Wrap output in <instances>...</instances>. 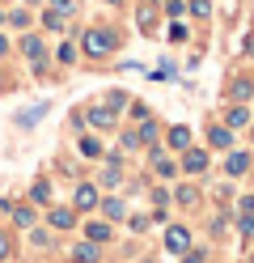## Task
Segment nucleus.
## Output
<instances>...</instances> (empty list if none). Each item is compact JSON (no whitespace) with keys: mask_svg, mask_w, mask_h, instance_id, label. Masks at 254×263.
<instances>
[{"mask_svg":"<svg viewBox=\"0 0 254 263\" xmlns=\"http://www.w3.org/2000/svg\"><path fill=\"white\" fill-rule=\"evenodd\" d=\"M85 51H89V55H106V51H114V34L89 30V34H85Z\"/></svg>","mask_w":254,"mask_h":263,"instance_id":"f257e3e1","label":"nucleus"},{"mask_svg":"<svg viewBox=\"0 0 254 263\" xmlns=\"http://www.w3.org/2000/svg\"><path fill=\"white\" fill-rule=\"evenodd\" d=\"M165 251H186V229L182 225H174V229H169V234H165Z\"/></svg>","mask_w":254,"mask_h":263,"instance_id":"f03ea898","label":"nucleus"},{"mask_svg":"<svg viewBox=\"0 0 254 263\" xmlns=\"http://www.w3.org/2000/svg\"><path fill=\"white\" fill-rule=\"evenodd\" d=\"M22 51L30 55L34 68H43V60H47V55H43V43H38V39H26V43H22Z\"/></svg>","mask_w":254,"mask_h":263,"instance_id":"7ed1b4c3","label":"nucleus"},{"mask_svg":"<svg viewBox=\"0 0 254 263\" xmlns=\"http://www.w3.org/2000/svg\"><path fill=\"white\" fill-rule=\"evenodd\" d=\"M43 115H47V102H38V106H30V110H22V115H17V123H22V127H34V123L43 119Z\"/></svg>","mask_w":254,"mask_h":263,"instance_id":"20e7f679","label":"nucleus"},{"mask_svg":"<svg viewBox=\"0 0 254 263\" xmlns=\"http://www.w3.org/2000/svg\"><path fill=\"white\" fill-rule=\"evenodd\" d=\"M89 123H97V127H114V110H110V106H93V110H89Z\"/></svg>","mask_w":254,"mask_h":263,"instance_id":"39448f33","label":"nucleus"},{"mask_svg":"<svg viewBox=\"0 0 254 263\" xmlns=\"http://www.w3.org/2000/svg\"><path fill=\"white\" fill-rule=\"evenodd\" d=\"M93 204H97V187L81 183V187H76V208H93Z\"/></svg>","mask_w":254,"mask_h":263,"instance_id":"423d86ee","label":"nucleus"},{"mask_svg":"<svg viewBox=\"0 0 254 263\" xmlns=\"http://www.w3.org/2000/svg\"><path fill=\"white\" fill-rule=\"evenodd\" d=\"M186 170H191V174L208 170V153H203V149H191V153H186Z\"/></svg>","mask_w":254,"mask_h":263,"instance_id":"0eeeda50","label":"nucleus"},{"mask_svg":"<svg viewBox=\"0 0 254 263\" xmlns=\"http://www.w3.org/2000/svg\"><path fill=\"white\" fill-rule=\"evenodd\" d=\"M51 225H55V229H72V225H76V217H72L68 208H51Z\"/></svg>","mask_w":254,"mask_h":263,"instance_id":"6e6552de","label":"nucleus"},{"mask_svg":"<svg viewBox=\"0 0 254 263\" xmlns=\"http://www.w3.org/2000/svg\"><path fill=\"white\" fill-rule=\"evenodd\" d=\"M169 144H174V149H186V144H191V132H186V127H174V132H169Z\"/></svg>","mask_w":254,"mask_h":263,"instance_id":"1a4fd4ad","label":"nucleus"},{"mask_svg":"<svg viewBox=\"0 0 254 263\" xmlns=\"http://www.w3.org/2000/svg\"><path fill=\"white\" fill-rule=\"evenodd\" d=\"M246 166H250V157H246V153H229V174H242Z\"/></svg>","mask_w":254,"mask_h":263,"instance_id":"9d476101","label":"nucleus"},{"mask_svg":"<svg viewBox=\"0 0 254 263\" xmlns=\"http://www.w3.org/2000/svg\"><path fill=\"white\" fill-rule=\"evenodd\" d=\"M72 259H76V263H93V259H97V251H93L89 242H85V246H76V251H72Z\"/></svg>","mask_w":254,"mask_h":263,"instance_id":"9b49d317","label":"nucleus"},{"mask_svg":"<svg viewBox=\"0 0 254 263\" xmlns=\"http://www.w3.org/2000/svg\"><path fill=\"white\" fill-rule=\"evenodd\" d=\"M152 140H157V127L144 123V127H140V136H135V144H152Z\"/></svg>","mask_w":254,"mask_h":263,"instance_id":"f8f14e48","label":"nucleus"},{"mask_svg":"<svg viewBox=\"0 0 254 263\" xmlns=\"http://www.w3.org/2000/svg\"><path fill=\"white\" fill-rule=\"evenodd\" d=\"M30 200H38V204H47V200H51V187H47V183H34V191H30Z\"/></svg>","mask_w":254,"mask_h":263,"instance_id":"ddd939ff","label":"nucleus"},{"mask_svg":"<svg viewBox=\"0 0 254 263\" xmlns=\"http://www.w3.org/2000/svg\"><path fill=\"white\" fill-rule=\"evenodd\" d=\"M9 212H13L17 225H34V212H30V208H9Z\"/></svg>","mask_w":254,"mask_h":263,"instance_id":"4468645a","label":"nucleus"},{"mask_svg":"<svg viewBox=\"0 0 254 263\" xmlns=\"http://www.w3.org/2000/svg\"><path fill=\"white\" fill-rule=\"evenodd\" d=\"M89 238L93 242H106L110 238V225H89Z\"/></svg>","mask_w":254,"mask_h":263,"instance_id":"2eb2a0df","label":"nucleus"},{"mask_svg":"<svg viewBox=\"0 0 254 263\" xmlns=\"http://www.w3.org/2000/svg\"><path fill=\"white\" fill-rule=\"evenodd\" d=\"M72 60H76V47L64 43V47H60V64H72Z\"/></svg>","mask_w":254,"mask_h":263,"instance_id":"dca6fc26","label":"nucleus"},{"mask_svg":"<svg viewBox=\"0 0 254 263\" xmlns=\"http://www.w3.org/2000/svg\"><path fill=\"white\" fill-rule=\"evenodd\" d=\"M242 123H250V115L246 110H229V127H242Z\"/></svg>","mask_w":254,"mask_h":263,"instance_id":"f3484780","label":"nucleus"},{"mask_svg":"<svg viewBox=\"0 0 254 263\" xmlns=\"http://www.w3.org/2000/svg\"><path fill=\"white\" fill-rule=\"evenodd\" d=\"M81 153H85V157H97L102 144H97V140H81Z\"/></svg>","mask_w":254,"mask_h":263,"instance_id":"a211bd4d","label":"nucleus"},{"mask_svg":"<svg viewBox=\"0 0 254 263\" xmlns=\"http://www.w3.org/2000/svg\"><path fill=\"white\" fill-rule=\"evenodd\" d=\"M102 212H106V217H123V204H119V200H106V204H102Z\"/></svg>","mask_w":254,"mask_h":263,"instance_id":"6ab92c4d","label":"nucleus"},{"mask_svg":"<svg viewBox=\"0 0 254 263\" xmlns=\"http://www.w3.org/2000/svg\"><path fill=\"white\" fill-rule=\"evenodd\" d=\"M212 144H220V149H225V144H229V127H216V132H212Z\"/></svg>","mask_w":254,"mask_h":263,"instance_id":"aec40b11","label":"nucleus"},{"mask_svg":"<svg viewBox=\"0 0 254 263\" xmlns=\"http://www.w3.org/2000/svg\"><path fill=\"white\" fill-rule=\"evenodd\" d=\"M233 98H237V102H242V98H250V81H237V85H233Z\"/></svg>","mask_w":254,"mask_h":263,"instance_id":"412c9836","label":"nucleus"},{"mask_svg":"<svg viewBox=\"0 0 254 263\" xmlns=\"http://www.w3.org/2000/svg\"><path fill=\"white\" fill-rule=\"evenodd\" d=\"M47 26H51V30H64V13H60V9L47 13Z\"/></svg>","mask_w":254,"mask_h":263,"instance_id":"4be33fe9","label":"nucleus"},{"mask_svg":"<svg viewBox=\"0 0 254 263\" xmlns=\"http://www.w3.org/2000/svg\"><path fill=\"white\" fill-rule=\"evenodd\" d=\"M242 234H254V217H250V212L242 217Z\"/></svg>","mask_w":254,"mask_h":263,"instance_id":"5701e85b","label":"nucleus"},{"mask_svg":"<svg viewBox=\"0 0 254 263\" xmlns=\"http://www.w3.org/2000/svg\"><path fill=\"white\" fill-rule=\"evenodd\" d=\"M182 263H203V251H186V259Z\"/></svg>","mask_w":254,"mask_h":263,"instance_id":"b1692460","label":"nucleus"},{"mask_svg":"<svg viewBox=\"0 0 254 263\" xmlns=\"http://www.w3.org/2000/svg\"><path fill=\"white\" fill-rule=\"evenodd\" d=\"M5 255H9V238L0 234V259H5Z\"/></svg>","mask_w":254,"mask_h":263,"instance_id":"393cba45","label":"nucleus"},{"mask_svg":"<svg viewBox=\"0 0 254 263\" xmlns=\"http://www.w3.org/2000/svg\"><path fill=\"white\" fill-rule=\"evenodd\" d=\"M5 51H9V43H5V39H0V55H5Z\"/></svg>","mask_w":254,"mask_h":263,"instance_id":"a878e982","label":"nucleus"},{"mask_svg":"<svg viewBox=\"0 0 254 263\" xmlns=\"http://www.w3.org/2000/svg\"><path fill=\"white\" fill-rule=\"evenodd\" d=\"M110 5H119V0H110Z\"/></svg>","mask_w":254,"mask_h":263,"instance_id":"bb28decb","label":"nucleus"}]
</instances>
